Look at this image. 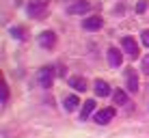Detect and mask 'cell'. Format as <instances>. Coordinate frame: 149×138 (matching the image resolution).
Wrapping results in <instances>:
<instances>
[{
	"instance_id": "6da1fadb",
	"label": "cell",
	"mask_w": 149,
	"mask_h": 138,
	"mask_svg": "<svg viewBox=\"0 0 149 138\" xmlns=\"http://www.w3.org/2000/svg\"><path fill=\"white\" fill-rule=\"evenodd\" d=\"M45 11H48V0H30L26 7V13L30 17H43Z\"/></svg>"
},
{
	"instance_id": "7a4b0ae2",
	"label": "cell",
	"mask_w": 149,
	"mask_h": 138,
	"mask_svg": "<svg viewBox=\"0 0 149 138\" xmlns=\"http://www.w3.org/2000/svg\"><path fill=\"white\" fill-rule=\"evenodd\" d=\"M37 82L43 86V89H50L54 82V67H41L37 71Z\"/></svg>"
},
{
	"instance_id": "3957f363",
	"label": "cell",
	"mask_w": 149,
	"mask_h": 138,
	"mask_svg": "<svg viewBox=\"0 0 149 138\" xmlns=\"http://www.w3.org/2000/svg\"><path fill=\"white\" fill-rule=\"evenodd\" d=\"M39 43H41V48L52 50L54 45H56V35L52 33V30H45V33H41V35H39Z\"/></svg>"
},
{
	"instance_id": "277c9868",
	"label": "cell",
	"mask_w": 149,
	"mask_h": 138,
	"mask_svg": "<svg viewBox=\"0 0 149 138\" xmlns=\"http://www.w3.org/2000/svg\"><path fill=\"white\" fill-rule=\"evenodd\" d=\"M121 45H123V50L127 52L130 58H136V56H138V45H136V41L132 37H123L121 39Z\"/></svg>"
},
{
	"instance_id": "5b68a950",
	"label": "cell",
	"mask_w": 149,
	"mask_h": 138,
	"mask_svg": "<svg viewBox=\"0 0 149 138\" xmlns=\"http://www.w3.org/2000/svg\"><path fill=\"white\" fill-rule=\"evenodd\" d=\"M125 80H127V91L130 93H138V74L134 69H125Z\"/></svg>"
},
{
	"instance_id": "8992f818",
	"label": "cell",
	"mask_w": 149,
	"mask_h": 138,
	"mask_svg": "<svg viewBox=\"0 0 149 138\" xmlns=\"http://www.w3.org/2000/svg\"><path fill=\"white\" fill-rule=\"evenodd\" d=\"M115 119V108H104V110H100L95 114V121L100 125H106V123H110V121Z\"/></svg>"
},
{
	"instance_id": "52a82bcc",
	"label": "cell",
	"mask_w": 149,
	"mask_h": 138,
	"mask_svg": "<svg viewBox=\"0 0 149 138\" xmlns=\"http://www.w3.org/2000/svg\"><path fill=\"white\" fill-rule=\"evenodd\" d=\"M102 24H104V19H102L100 15H93V17H86L84 22H82V28H86V30H100Z\"/></svg>"
},
{
	"instance_id": "ba28073f",
	"label": "cell",
	"mask_w": 149,
	"mask_h": 138,
	"mask_svg": "<svg viewBox=\"0 0 149 138\" xmlns=\"http://www.w3.org/2000/svg\"><path fill=\"white\" fill-rule=\"evenodd\" d=\"M89 9H91V4L86 2V0H78V2L69 4V13H71V15H80V13H86Z\"/></svg>"
},
{
	"instance_id": "9c48e42d",
	"label": "cell",
	"mask_w": 149,
	"mask_h": 138,
	"mask_svg": "<svg viewBox=\"0 0 149 138\" xmlns=\"http://www.w3.org/2000/svg\"><path fill=\"white\" fill-rule=\"evenodd\" d=\"M121 60H123V54H121V50H117V48H110V50H108V63L112 65V67H121Z\"/></svg>"
},
{
	"instance_id": "30bf717a",
	"label": "cell",
	"mask_w": 149,
	"mask_h": 138,
	"mask_svg": "<svg viewBox=\"0 0 149 138\" xmlns=\"http://www.w3.org/2000/svg\"><path fill=\"white\" fill-rule=\"evenodd\" d=\"M95 95H100V97L110 95V86H108V82H104V80H97V82H95Z\"/></svg>"
},
{
	"instance_id": "8fae6325",
	"label": "cell",
	"mask_w": 149,
	"mask_h": 138,
	"mask_svg": "<svg viewBox=\"0 0 149 138\" xmlns=\"http://www.w3.org/2000/svg\"><path fill=\"white\" fill-rule=\"evenodd\" d=\"M69 86H74L76 91H86V80L80 76H71L69 78Z\"/></svg>"
},
{
	"instance_id": "7c38bea8",
	"label": "cell",
	"mask_w": 149,
	"mask_h": 138,
	"mask_svg": "<svg viewBox=\"0 0 149 138\" xmlns=\"http://www.w3.org/2000/svg\"><path fill=\"white\" fill-rule=\"evenodd\" d=\"M93 110H95V101H93V99H86L84 104H82L80 117H82V119H86V117H89V114H91V112H93Z\"/></svg>"
},
{
	"instance_id": "4fadbf2b",
	"label": "cell",
	"mask_w": 149,
	"mask_h": 138,
	"mask_svg": "<svg viewBox=\"0 0 149 138\" xmlns=\"http://www.w3.org/2000/svg\"><path fill=\"white\" fill-rule=\"evenodd\" d=\"M78 106H80V99L76 95H69L67 99H65V110H67V112H74Z\"/></svg>"
},
{
	"instance_id": "5bb4252c",
	"label": "cell",
	"mask_w": 149,
	"mask_h": 138,
	"mask_svg": "<svg viewBox=\"0 0 149 138\" xmlns=\"http://www.w3.org/2000/svg\"><path fill=\"white\" fill-rule=\"evenodd\" d=\"M112 99H115V104H119V106L127 104V95L123 93V91H115V93H112Z\"/></svg>"
},
{
	"instance_id": "9a60e30c",
	"label": "cell",
	"mask_w": 149,
	"mask_h": 138,
	"mask_svg": "<svg viewBox=\"0 0 149 138\" xmlns=\"http://www.w3.org/2000/svg\"><path fill=\"white\" fill-rule=\"evenodd\" d=\"M11 33H13V37H17V39H24V37H26V35H24V28H13Z\"/></svg>"
},
{
	"instance_id": "2e32d148",
	"label": "cell",
	"mask_w": 149,
	"mask_h": 138,
	"mask_svg": "<svg viewBox=\"0 0 149 138\" xmlns=\"http://www.w3.org/2000/svg\"><path fill=\"white\" fill-rule=\"evenodd\" d=\"M141 39H143V45H147V48H149V28H147V30H143Z\"/></svg>"
},
{
	"instance_id": "e0dca14e",
	"label": "cell",
	"mask_w": 149,
	"mask_h": 138,
	"mask_svg": "<svg viewBox=\"0 0 149 138\" xmlns=\"http://www.w3.org/2000/svg\"><path fill=\"white\" fill-rule=\"evenodd\" d=\"M143 71H145V74L149 76V54L145 56V58H143Z\"/></svg>"
},
{
	"instance_id": "ac0fdd59",
	"label": "cell",
	"mask_w": 149,
	"mask_h": 138,
	"mask_svg": "<svg viewBox=\"0 0 149 138\" xmlns=\"http://www.w3.org/2000/svg\"><path fill=\"white\" fill-rule=\"evenodd\" d=\"M145 9H147V4H145V2H138V4H136V11H138V13H143Z\"/></svg>"
}]
</instances>
